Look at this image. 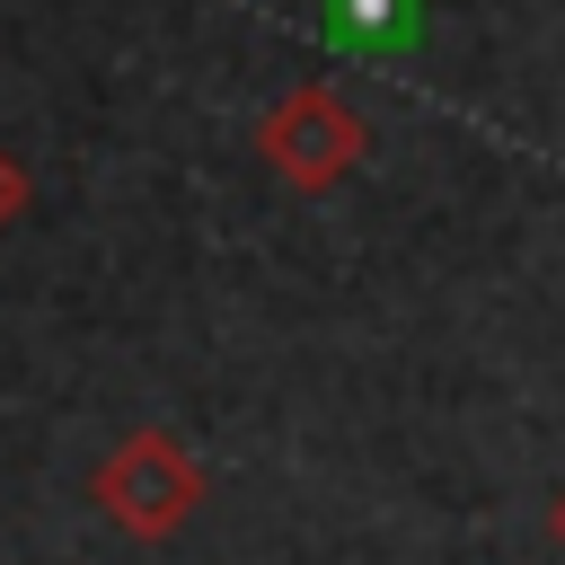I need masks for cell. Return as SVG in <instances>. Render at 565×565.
<instances>
[{
  "label": "cell",
  "mask_w": 565,
  "mask_h": 565,
  "mask_svg": "<svg viewBox=\"0 0 565 565\" xmlns=\"http://www.w3.org/2000/svg\"><path fill=\"white\" fill-rule=\"evenodd\" d=\"M88 494H97V512H106L124 539H177V530L194 521V503H203V459H194L177 433L141 424V433H124V441L97 459Z\"/></svg>",
  "instance_id": "1"
},
{
  "label": "cell",
  "mask_w": 565,
  "mask_h": 565,
  "mask_svg": "<svg viewBox=\"0 0 565 565\" xmlns=\"http://www.w3.org/2000/svg\"><path fill=\"white\" fill-rule=\"evenodd\" d=\"M547 539L565 547V486H556V503H547Z\"/></svg>",
  "instance_id": "5"
},
{
  "label": "cell",
  "mask_w": 565,
  "mask_h": 565,
  "mask_svg": "<svg viewBox=\"0 0 565 565\" xmlns=\"http://www.w3.org/2000/svg\"><path fill=\"white\" fill-rule=\"evenodd\" d=\"M26 194H35V185H26V168H18L9 150H0V230H9L18 212H26Z\"/></svg>",
  "instance_id": "4"
},
{
  "label": "cell",
  "mask_w": 565,
  "mask_h": 565,
  "mask_svg": "<svg viewBox=\"0 0 565 565\" xmlns=\"http://www.w3.org/2000/svg\"><path fill=\"white\" fill-rule=\"evenodd\" d=\"M256 150H265V168H274L282 185L327 194V185H344V177L371 159V124H362L327 79H291V88L256 115Z\"/></svg>",
  "instance_id": "2"
},
{
  "label": "cell",
  "mask_w": 565,
  "mask_h": 565,
  "mask_svg": "<svg viewBox=\"0 0 565 565\" xmlns=\"http://www.w3.org/2000/svg\"><path fill=\"white\" fill-rule=\"evenodd\" d=\"M318 26L362 62H397L424 35V0H318Z\"/></svg>",
  "instance_id": "3"
}]
</instances>
